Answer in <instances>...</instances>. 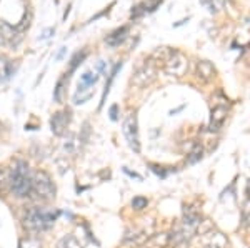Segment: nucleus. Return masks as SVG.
<instances>
[{
  "instance_id": "obj_2",
  "label": "nucleus",
  "mask_w": 250,
  "mask_h": 248,
  "mask_svg": "<svg viewBox=\"0 0 250 248\" xmlns=\"http://www.w3.org/2000/svg\"><path fill=\"white\" fill-rule=\"evenodd\" d=\"M32 183L34 175L30 173L27 162L15 160L10 169V191L15 197H27L32 195Z\"/></svg>"
},
{
  "instance_id": "obj_8",
  "label": "nucleus",
  "mask_w": 250,
  "mask_h": 248,
  "mask_svg": "<svg viewBox=\"0 0 250 248\" xmlns=\"http://www.w3.org/2000/svg\"><path fill=\"white\" fill-rule=\"evenodd\" d=\"M155 74H157V69H155V63L152 62H145L142 67H139L137 72L134 74V77H132V83H134L135 87H147L148 83L154 82L155 78Z\"/></svg>"
},
{
  "instance_id": "obj_13",
  "label": "nucleus",
  "mask_w": 250,
  "mask_h": 248,
  "mask_svg": "<svg viewBox=\"0 0 250 248\" xmlns=\"http://www.w3.org/2000/svg\"><path fill=\"white\" fill-rule=\"evenodd\" d=\"M99 78H100L99 69L83 72L82 77H80V82H79V89H94L95 83L99 82Z\"/></svg>"
},
{
  "instance_id": "obj_15",
  "label": "nucleus",
  "mask_w": 250,
  "mask_h": 248,
  "mask_svg": "<svg viewBox=\"0 0 250 248\" xmlns=\"http://www.w3.org/2000/svg\"><path fill=\"white\" fill-rule=\"evenodd\" d=\"M12 75H14V65L9 58L0 57V83L9 80Z\"/></svg>"
},
{
  "instance_id": "obj_19",
  "label": "nucleus",
  "mask_w": 250,
  "mask_h": 248,
  "mask_svg": "<svg viewBox=\"0 0 250 248\" xmlns=\"http://www.w3.org/2000/svg\"><path fill=\"white\" fill-rule=\"evenodd\" d=\"M10 190V169L0 165V193Z\"/></svg>"
},
{
  "instance_id": "obj_10",
  "label": "nucleus",
  "mask_w": 250,
  "mask_h": 248,
  "mask_svg": "<svg viewBox=\"0 0 250 248\" xmlns=\"http://www.w3.org/2000/svg\"><path fill=\"white\" fill-rule=\"evenodd\" d=\"M227 120V107L225 105H215L210 112V122H208V130L219 132L222 125Z\"/></svg>"
},
{
  "instance_id": "obj_26",
  "label": "nucleus",
  "mask_w": 250,
  "mask_h": 248,
  "mask_svg": "<svg viewBox=\"0 0 250 248\" xmlns=\"http://www.w3.org/2000/svg\"><path fill=\"white\" fill-rule=\"evenodd\" d=\"M0 130H2V125H0Z\"/></svg>"
},
{
  "instance_id": "obj_18",
  "label": "nucleus",
  "mask_w": 250,
  "mask_h": 248,
  "mask_svg": "<svg viewBox=\"0 0 250 248\" xmlns=\"http://www.w3.org/2000/svg\"><path fill=\"white\" fill-rule=\"evenodd\" d=\"M92 95H94V89H77L74 95V103L75 105H82V103H85L87 100L92 98Z\"/></svg>"
},
{
  "instance_id": "obj_7",
  "label": "nucleus",
  "mask_w": 250,
  "mask_h": 248,
  "mask_svg": "<svg viewBox=\"0 0 250 248\" xmlns=\"http://www.w3.org/2000/svg\"><path fill=\"white\" fill-rule=\"evenodd\" d=\"M200 248H230V242L222 231L210 229L200 233Z\"/></svg>"
},
{
  "instance_id": "obj_22",
  "label": "nucleus",
  "mask_w": 250,
  "mask_h": 248,
  "mask_svg": "<svg viewBox=\"0 0 250 248\" xmlns=\"http://www.w3.org/2000/svg\"><path fill=\"white\" fill-rule=\"evenodd\" d=\"M147 205H148V200L145 197H135L134 200H132V209L137 210V211L147 209Z\"/></svg>"
},
{
  "instance_id": "obj_12",
  "label": "nucleus",
  "mask_w": 250,
  "mask_h": 248,
  "mask_svg": "<svg viewBox=\"0 0 250 248\" xmlns=\"http://www.w3.org/2000/svg\"><path fill=\"white\" fill-rule=\"evenodd\" d=\"M127 35H128V25H122V27H119V29H115L114 32H110V34L107 35L105 43L108 47H119L120 43L127 38Z\"/></svg>"
},
{
  "instance_id": "obj_3",
  "label": "nucleus",
  "mask_w": 250,
  "mask_h": 248,
  "mask_svg": "<svg viewBox=\"0 0 250 248\" xmlns=\"http://www.w3.org/2000/svg\"><path fill=\"white\" fill-rule=\"evenodd\" d=\"M57 217H59V211L30 209L23 215V227H25V230L32 231V233H40V231L52 229Z\"/></svg>"
},
{
  "instance_id": "obj_14",
  "label": "nucleus",
  "mask_w": 250,
  "mask_h": 248,
  "mask_svg": "<svg viewBox=\"0 0 250 248\" xmlns=\"http://www.w3.org/2000/svg\"><path fill=\"white\" fill-rule=\"evenodd\" d=\"M68 80H70V77H68L67 74H63L62 77L59 78L57 85H55V89H54V100L57 103H62L63 100H65V89H67V85H68Z\"/></svg>"
},
{
  "instance_id": "obj_16",
  "label": "nucleus",
  "mask_w": 250,
  "mask_h": 248,
  "mask_svg": "<svg viewBox=\"0 0 250 248\" xmlns=\"http://www.w3.org/2000/svg\"><path fill=\"white\" fill-rule=\"evenodd\" d=\"M87 58V50H82V52H77V54L72 57V60H70V67H68V72H65V74L70 77L72 74H74L75 70H77V67L79 65H82L83 63V60Z\"/></svg>"
},
{
  "instance_id": "obj_1",
  "label": "nucleus",
  "mask_w": 250,
  "mask_h": 248,
  "mask_svg": "<svg viewBox=\"0 0 250 248\" xmlns=\"http://www.w3.org/2000/svg\"><path fill=\"white\" fill-rule=\"evenodd\" d=\"M200 225H202V217L197 211L185 210L184 218L168 233V247H179L182 243L188 242V240H192L193 235L199 231Z\"/></svg>"
},
{
  "instance_id": "obj_20",
  "label": "nucleus",
  "mask_w": 250,
  "mask_h": 248,
  "mask_svg": "<svg viewBox=\"0 0 250 248\" xmlns=\"http://www.w3.org/2000/svg\"><path fill=\"white\" fill-rule=\"evenodd\" d=\"M57 248H82V245L79 243V240L74 235H65L62 240L59 242Z\"/></svg>"
},
{
  "instance_id": "obj_6",
  "label": "nucleus",
  "mask_w": 250,
  "mask_h": 248,
  "mask_svg": "<svg viewBox=\"0 0 250 248\" xmlns=\"http://www.w3.org/2000/svg\"><path fill=\"white\" fill-rule=\"evenodd\" d=\"M122 132H124V137H125V140H127L128 147H130L135 153H140L139 122H137V115L135 114H128L127 117L124 118Z\"/></svg>"
},
{
  "instance_id": "obj_5",
  "label": "nucleus",
  "mask_w": 250,
  "mask_h": 248,
  "mask_svg": "<svg viewBox=\"0 0 250 248\" xmlns=\"http://www.w3.org/2000/svg\"><path fill=\"white\" fill-rule=\"evenodd\" d=\"M188 69L187 57L179 50H172L167 60L164 62V72L170 77H182Z\"/></svg>"
},
{
  "instance_id": "obj_24",
  "label": "nucleus",
  "mask_w": 250,
  "mask_h": 248,
  "mask_svg": "<svg viewBox=\"0 0 250 248\" xmlns=\"http://www.w3.org/2000/svg\"><path fill=\"white\" fill-rule=\"evenodd\" d=\"M247 198L250 200V180H249V183H247Z\"/></svg>"
},
{
  "instance_id": "obj_21",
  "label": "nucleus",
  "mask_w": 250,
  "mask_h": 248,
  "mask_svg": "<svg viewBox=\"0 0 250 248\" xmlns=\"http://www.w3.org/2000/svg\"><path fill=\"white\" fill-rule=\"evenodd\" d=\"M242 225L250 229V200L247 198L242 205Z\"/></svg>"
},
{
  "instance_id": "obj_9",
  "label": "nucleus",
  "mask_w": 250,
  "mask_h": 248,
  "mask_svg": "<svg viewBox=\"0 0 250 248\" xmlns=\"http://www.w3.org/2000/svg\"><path fill=\"white\" fill-rule=\"evenodd\" d=\"M72 120V114L70 110H62V112H55L50 118V129L57 137H62V135L67 134V127Z\"/></svg>"
},
{
  "instance_id": "obj_23",
  "label": "nucleus",
  "mask_w": 250,
  "mask_h": 248,
  "mask_svg": "<svg viewBox=\"0 0 250 248\" xmlns=\"http://www.w3.org/2000/svg\"><path fill=\"white\" fill-rule=\"evenodd\" d=\"M110 118L112 120H117V105H114L110 109Z\"/></svg>"
},
{
  "instance_id": "obj_4",
  "label": "nucleus",
  "mask_w": 250,
  "mask_h": 248,
  "mask_svg": "<svg viewBox=\"0 0 250 248\" xmlns=\"http://www.w3.org/2000/svg\"><path fill=\"white\" fill-rule=\"evenodd\" d=\"M32 193L42 202H50L55 198V187L52 178L45 172H35L34 183H32Z\"/></svg>"
},
{
  "instance_id": "obj_11",
  "label": "nucleus",
  "mask_w": 250,
  "mask_h": 248,
  "mask_svg": "<svg viewBox=\"0 0 250 248\" xmlns=\"http://www.w3.org/2000/svg\"><path fill=\"white\" fill-rule=\"evenodd\" d=\"M215 77V67L208 60H200L197 62V78L202 82H210Z\"/></svg>"
},
{
  "instance_id": "obj_25",
  "label": "nucleus",
  "mask_w": 250,
  "mask_h": 248,
  "mask_svg": "<svg viewBox=\"0 0 250 248\" xmlns=\"http://www.w3.org/2000/svg\"><path fill=\"white\" fill-rule=\"evenodd\" d=\"M200 2H202V3H205V5H208V3H210L212 0H200Z\"/></svg>"
},
{
  "instance_id": "obj_17",
  "label": "nucleus",
  "mask_w": 250,
  "mask_h": 248,
  "mask_svg": "<svg viewBox=\"0 0 250 248\" xmlns=\"http://www.w3.org/2000/svg\"><path fill=\"white\" fill-rule=\"evenodd\" d=\"M204 157V149H202V145L200 143H195L193 145V149L188 152V155H187V160L185 162L188 163V165H193V163H197V162H200Z\"/></svg>"
}]
</instances>
